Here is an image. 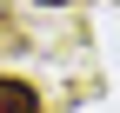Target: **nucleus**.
Masks as SVG:
<instances>
[{
	"mask_svg": "<svg viewBox=\"0 0 120 113\" xmlns=\"http://www.w3.org/2000/svg\"><path fill=\"white\" fill-rule=\"evenodd\" d=\"M40 7H67V0H40Z\"/></svg>",
	"mask_w": 120,
	"mask_h": 113,
	"instance_id": "nucleus-2",
	"label": "nucleus"
},
{
	"mask_svg": "<svg viewBox=\"0 0 120 113\" xmlns=\"http://www.w3.org/2000/svg\"><path fill=\"white\" fill-rule=\"evenodd\" d=\"M0 113H40V93L27 80H0Z\"/></svg>",
	"mask_w": 120,
	"mask_h": 113,
	"instance_id": "nucleus-1",
	"label": "nucleus"
}]
</instances>
